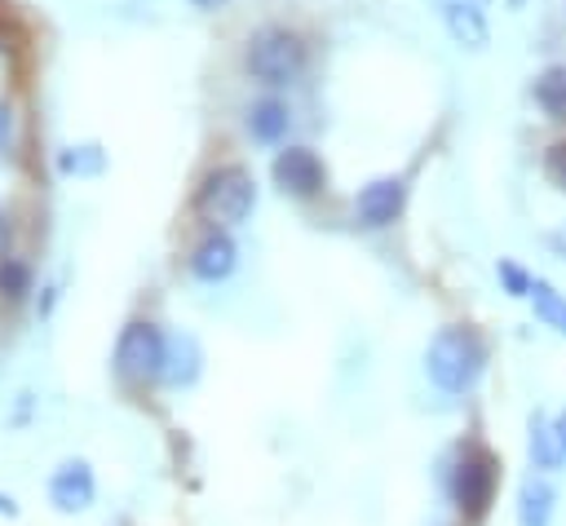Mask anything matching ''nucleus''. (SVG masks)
Listing matches in <instances>:
<instances>
[{
  "label": "nucleus",
  "instance_id": "26",
  "mask_svg": "<svg viewBox=\"0 0 566 526\" xmlns=\"http://www.w3.org/2000/svg\"><path fill=\"white\" fill-rule=\"evenodd\" d=\"M0 243H4V217H0Z\"/></svg>",
  "mask_w": 566,
  "mask_h": 526
},
{
  "label": "nucleus",
  "instance_id": "21",
  "mask_svg": "<svg viewBox=\"0 0 566 526\" xmlns=\"http://www.w3.org/2000/svg\"><path fill=\"white\" fill-rule=\"evenodd\" d=\"M553 424H557V442H562V460H566V407L553 415Z\"/></svg>",
  "mask_w": 566,
  "mask_h": 526
},
{
  "label": "nucleus",
  "instance_id": "8",
  "mask_svg": "<svg viewBox=\"0 0 566 526\" xmlns=\"http://www.w3.org/2000/svg\"><path fill=\"white\" fill-rule=\"evenodd\" d=\"M402 203H407L402 177H376V181H367V186L354 194V217H358L363 225L380 230V225H389V221L402 212Z\"/></svg>",
  "mask_w": 566,
  "mask_h": 526
},
{
  "label": "nucleus",
  "instance_id": "2",
  "mask_svg": "<svg viewBox=\"0 0 566 526\" xmlns=\"http://www.w3.org/2000/svg\"><path fill=\"white\" fill-rule=\"evenodd\" d=\"M495 482H500V469H495V455L478 442H460L442 469V491L447 499L469 517H486V508L495 504Z\"/></svg>",
  "mask_w": 566,
  "mask_h": 526
},
{
  "label": "nucleus",
  "instance_id": "18",
  "mask_svg": "<svg viewBox=\"0 0 566 526\" xmlns=\"http://www.w3.org/2000/svg\"><path fill=\"white\" fill-rule=\"evenodd\" d=\"M27 292H31V265L18 261V256H4V261H0V296L18 301V296H27Z\"/></svg>",
  "mask_w": 566,
  "mask_h": 526
},
{
  "label": "nucleus",
  "instance_id": "6",
  "mask_svg": "<svg viewBox=\"0 0 566 526\" xmlns=\"http://www.w3.org/2000/svg\"><path fill=\"white\" fill-rule=\"evenodd\" d=\"M93 499H97L93 464L80 460V455L62 460V464L53 469V477H49V504H53L57 513H84Z\"/></svg>",
  "mask_w": 566,
  "mask_h": 526
},
{
  "label": "nucleus",
  "instance_id": "11",
  "mask_svg": "<svg viewBox=\"0 0 566 526\" xmlns=\"http://www.w3.org/2000/svg\"><path fill=\"white\" fill-rule=\"evenodd\" d=\"M442 22H447V31H451V40H455L460 49H486V40H491V27H486L482 4L442 0Z\"/></svg>",
  "mask_w": 566,
  "mask_h": 526
},
{
  "label": "nucleus",
  "instance_id": "1",
  "mask_svg": "<svg viewBox=\"0 0 566 526\" xmlns=\"http://www.w3.org/2000/svg\"><path fill=\"white\" fill-rule=\"evenodd\" d=\"M424 371L442 393H469L486 371V345L473 327H442L424 349Z\"/></svg>",
  "mask_w": 566,
  "mask_h": 526
},
{
  "label": "nucleus",
  "instance_id": "25",
  "mask_svg": "<svg viewBox=\"0 0 566 526\" xmlns=\"http://www.w3.org/2000/svg\"><path fill=\"white\" fill-rule=\"evenodd\" d=\"M195 9H217V4H226V0H190Z\"/></svg>",
  "mask_w": 566,
  "mask_h": 526
},
{
  "label": "nucleus",
  "instance_id": "7",
  "mask_svg": "<svg viewBox=\"0 0 566 526\" xmlns=\"http://www.w3.org/2000/svg\"><path fill=\"white\" fill-rule=\"evenodd\" d=\"M274 186L283 194H296V199H310L323 190V164L314 150L305 146H287L274 155Z\"/></svg>",
  "mask_w": 566,
  "mask_h": 526
},
{
  "label": "nucleus",
  "instance_id": "15",
  "mask_svg": "<svg viewBox=\"0 0 566 526\" xmlns=\"http://www.w3.org/2000/svg\"><path fill=\"white\" fill-rule=\"evenodd\" d=\"M531 305H535V318H539L544 327H553V332L566 336V296H562L553 283L535 278V287H531Z\"/></svg>",
  "mask_w": 566,
  "mask_h": 526
},
{
  "label": "nucleus",
  "instance_id": "20",
  "mask_svg": "<svg viewBox=\"0 0 566 526\" xmlns=\"http://www.w3.org/2000/svg\"><path fill=\"white\" fill-rule=\"evenodd\" d=\"M544 172H548V181H553V186H562V190H566V141L548 146V155H544Z\"/></svg>",
  "mask_w": 566,
  "mask_h": 526
},
{
  "label": "nucleus",
  "instance_id": "28",
  "mask_svg": "<svg viewBox=\"0 0 566 526\" xmlns=\"http://www.w3.org/2000/svg\"><path fill=\"white\" fill-rule=\"evenodd\" d=\"M469 4H486V0H469Z\"/></svg>",
  "mask_w": 566,
  "mask_h": 526
},
{
  "label": "nucleus",
  "instance_id": "13",
  "mask_svg": "<svg viewBox=\"0 0 566 526\" xmlns=\"http://www.w3.org/2000/svg\"><path fill=\"white\" fill-rule=\"evenodd\" d=\"M199 362H203L199 340L186 336V332H177V336H168V354H164V376L159 380L172 385V389H186V385H195Z\"/></svg>",
  "mask_w": 566,
  "mask_h": 526
},
{
  "label": "nucleus",
  "instance_id": "23",
  "mask_svg": "<svg viewBox=\"0 0 566 526\" xmlns=\"http://www.w3.org/2000/svg\"><path fill=\"white\" fill-rule=\"evenodd\" d=\"M9 124H13V119H9V106L0 102V150H4V141H9Z\"/></svg>",
  "mask_w": 566,
  "mask_h": 526
},
{
  "label": "nucleus",
  "instance_id": "16",
  "mask_svg": "<svg viewBox=\"0 0 566 526\" xmlns=\"http://www.w3.org/2000/svg\"><path fill=\"white\" fill-rule=\"evenodd\" d=\"M535 102L548 119H566V66H548L535 80Z\"/></svg>",
  "mask_w": 566,
  "mask_h": 526
},
{
  "label": "nucleus",
  "instance_id": "22",
  "mask_svg": "<svg viewBox=\"0 0 566 526\" xmlns=\"http://www.w3.org/2000/svg\"><path fill=\"white\" fill-rule=\"evenodd\" d=\"M0 517H18V499L0 491Z\"/></svg>",
  "mask_w": 566,
  "mask_h": 526
},
{
  "label": "nucleus",
  "instance_id": "10",
  "mask_svg": "<svg viewBox=\"0 0 566 526\" xmlns=\"http://www.w3.org/2000/svg\"><path fill=\"white\" fill-rule=\"evenodd\" d=\"M526 460H531L535 473L566 469L562 442H557V424H553V415H544V411H531V420H526Z\"/></svg>",
  "mask_w": 566,
  "mask_h": 526
},
{
  "label": "nucleus",
  "instance_id": "17",
  "mask_svg": "<svg viewBox=\"0 0 566 526\" xmlns=\"http://www.w3.org/2000/svg\"><path fill=\"white\" fill-rule=\"evenodd\" d=\"M57 168H62L66 177H97V172L106 168V150H102L97 141H84V146H66V150L57 155Z\"/></svg>",
  "mask_w": 566,
  "mask_h": 526
},
{
  "label": "nucleus",
  "instance_id": "3",
  "mask_svg": "<svg viewBox=\"0 0 566 526\" xmlns=\"http://www.w3.org/2000/svg\"><path fill=\"white\" fill-rule=\"evenodd\" d=\"M195 208L203 221H217V225H239L252 208H256V181L248 168L239 164H221L203 177L199 194H195Z\"/></svg>",
  "mask_w": 566,
  "mask_h": 526
},
{
  "label": "nucleus",
  "instance_id": "12",
  "mask_svg": "<svg viewBox=\"0 0 566 526\" xmlns=\"http://www.w3.org/2000/svg\"><path fill=\"white\" fill-rule=\"evenodd\" d=\"M557 513V491L544 473H531L517 486V526H553Z\"/></svg>",
  "mask_w": 566,
  "mask_h": 526
},
{
  "label": "nucleus",
  "instance_id": "19",
  "mask_svg": "<svg viewBox=\"0 0 566 526\" xmlns=\"http://www.w3.org/2000/svg\"><path fill=\"white\" fill-rule=\"evenodd\" d=\"M495 274H500V283H504V292H509V296H531V287H535V278H531L517 261H500V265H495Z\"/></svg>",
  "mask_w": 566,
  "mask_h": 526
},
{
  "label": "nucleus",
  "instance_id": "9",
  "mask_svg": "<svg viewBox=\"0 0 566 526\" xmlns=\"http://www.w3.org/2000/svg\"><path fill=\"white\" fill-rule=\"evenodd\" d=\"M234 261H239L234 239H230L226 230H212V234H203V239L195 243V252H190V274H195L199 283H221V278L234 270Z\"/></svg>",
  "mask_w": 566,
  "mask_h": 526
},
{
  "label": "nucleus",
  "instance_id": "4",
  "mask_svg": "<svg viewBox=\"0 0 566 526\" xmlns=\"http://www.w3.org/2000/svg\"><path fill=\"white\" fill-rule=\"evenodd\" d=\"M164 354H168V336L146 323V318H133L119 340H115V376L128 380V385H146V380H159L164 376Z\"/></svg>",
  "mask_w": 566,
  "mask_h": 526
},
{
  "label": "nucleus",
  "instance_id": "5",
  "mask_svg": "<svg viewBox=\"0 0 566 526\" xmlns=\"http://www.w3.org/2000/svg\"><path fill=\"white\" fill-rule=\"evenodd\" d=\"M248 71L261 84H292L305 71V44L287 27H261L248 40Z\"/></svg>",
  "mask_w": 566,
  "mask_h": 526
},
{
  "label": "nucleus",
  "instance_id": "24",
  "mask_svg": "<svg viewBox=\"0 0 566 526\" xmlns=\"http://www.w3.org/2000/svg\"><path fill=\"white\" fill-rule=\"evenodd\" d=\"M548 243H553V248H557V252H562V256H566V230H557V234H553V239H548Z\"/></svg>",
  "mask_w": 566,
  "mask_h": 526
},
{
  "label": "nucleus",
  "instance_id": "27",
  "mask_svg": "<svg viewBox=\"0 0 566 526\" xmlns=\"http://www.w3.org/2000/svg\"><path fill=\"white\" fill-rule=\"evenodd\" d=\"M509 4H513V9H522V0H509Z\"/></svg>",
  "mask_w": 566,
  "mask_h": 526
},
{
  "label": "nucleus",
  "instance_id": "14",
  "mask_svg": "<svg viewBox=\"0 0 566 526\" xmlns=\"http://www.w3.org/2000/svg\"><path fill=\"white\" fill-rule=\"evenodd\" d=\"M248 133L256 141H279L287 133V106L279 97H261L248 106Z\"/></svg>",
  "mask_w": 566,
  "mask_h": 526
}]
</instances>
